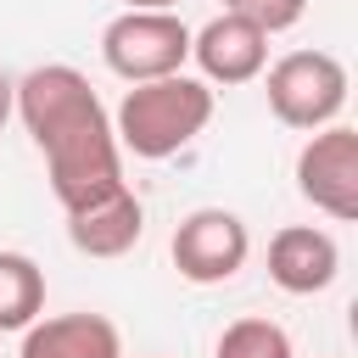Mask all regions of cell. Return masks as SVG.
<instances>
[{"instance_id":"1","label":"cell","mask_w":358,"mask_h":358,"mask_svg":"<svg viewBox=\"0 0 358 358\" xmlns=\"http://www.w3.org/2000/svg\"><path fill=\"white\" fill-rule=\"evenodd\" d=\"M17 117L34 134V145L45 151L50 190L67 213L123 185V151H117L112 117L78 67L45 62V67L22 73L17 78Z\"/></svg>"},{"instance_id":"2","label":"cell","mask_w":358,"mask_h":358,"mask_svg":"<svg viewBox=\"0 0 358 358\" xmlns=\"http://www.w3.org/2000/svg\"><path fill=\"white\" fill-rule=\"evenodd\" d=\"M207 123H213V84H201L190 73H173V78L134 84L117 101L112 134H117V151H134L145 162H162V157L185 151Z\"/></svg>"},{"instance_id":"3","label":"cell","mask_w":358,"mask_h":358,"mask_svg":"<svg viewBox=\"0 0 358 358\" xmlns=\"http://www.w3.org/2000/svg\"><path fill=\"white\" fill-rule=\"evenodd\" d=\"M268 112L285 129H330L347 106V67L330 50H291L268 67Z\"/></svg>"},{"instance_id":"4","label":"cell","mask_w":358,"mask_h":358,"mask_svg":"<svg viewBox=\"0 0 358 358\" xmlns=\"http://www.w3.org/2000/svg\"><path fill=\"white\" fill-rule=\"evenodd\" d=\"M101 56L117 78L129 84H151V78H173L190 62V28L173 11H123L106 22L101 34Z\"/></svg>"},{"instance_id":"5","label":"cell","mask_w":358,"mask_h":358,"mask_svg":"<svg viewBox=\"0 0 358 358\" xmlns=\"http://www.w3.org/2000/svg\"><path fill=\"white\" fill-rule=\"evenodd\" d=\"M168 252H173V268L190 285H224V280H235L246 268L252 235H246V224L229 207H196V213L179 218Z\"/></svg>"},{"instance_id":"6","label":"cell","mask_w":358,"mask_h":358,"mask_svg":"<svg viewBox=\"0 0 358 358\" xmlns=\"http://www.w3.org/2000/svg\"><path fill=\"white\" fill-rule=\"evenodd\" d=\"M296 190L319 213L352 224L358 218V129L347 123L313 129V140L296 151Z\"/></svg>"},{"instance_id":"7","label":"cell","mask_w":358,"mask_h":358,"mask_svg":"<svg viewBox=\"0 0 358 358\" xmlns=\"http://www.w3.org/2000/svg\"><path fill=\"white\" fill-rule=\"evenodd\" d=\"M190 56L201 67V84H252L268 67V34L246 11H218L190 34Z\"/></svg>"},{"instance_id":"8","label":"cell","mask_w":358,"mask_h":358,"mask_svg":"<svg viewBox=\"0 0 358 358\" xmlns=\"http://www.w3.org/2000/svg\"><path fill=\"white\" fill-rule=\"evenodd\" d=\"M341 274V246L330 229H313V224H285L274 241H268V280L291 296H313L324 291L330 280Z\"/></svg>"},{"instance_id":"9","label":"cell","mask_w":358,"mask_h":358,"mask_svg":"<svg viewBox=\"0 0 358 358\" xmlns=\"http://www.w3.org/2000/svg\"><path fill=\"white\" fill-rule=\"evenodd\" d=\"M140 235H145V207L129 185H117V190L67 213V241L84 257H123V252H134Z\"/></svg>"},{"instance_id":"10","label":"cell","mask_w":358,"mask_h":358,"mask_svg":"<svg viewBox=\"0 0 358 358\" xmlns=\"http://www.w3.org/2000/svg\"><path fill=\"white\" fill-rule=\"evenodd\" d=\"M17 358H123V336L106 313H56L22 330Z\"/></svg>"},{"instance_id":"11","label":"cell","mask_w":358,"mask_h":358,"mask_svg":"<svg viewBox=\"0 0 358 358\" xmlns=\"http://www.w3.org/2000/svg\"><path fill=\"white\" fill-rule=\"evenodd\" d=\"M45 313V274L28 252H0V330H28Z\"/></svg>"},{"instance_id":"12","label":"cell","mask_w":358,"mask_h":358,"mask_svg":"<svg viewBox=\"0 0 358 358\" xmlns=\"http://www.w3.org/2000/svg\"><path fill=\"white\" fill-rule=\"evenodd\" d=\"M218 358H296V352H291L285 324H274V319H235L218 336Z\"/></svg>"},{"instance_id":"13","label":"cell","mask_w":358,"mask_h":358,"mask_svg":"<svg viewBox=\"0 0 358 358\" xmlns=\"http://www.w3.org/2000/svg\"><path fill=\"white\" fill-rule=\"evenodd\" d=\"M224 11H246L263 34H285L291 22H302L308 0H224Z\"/></svg>"},{"instance_id":"14","label":"cell","mask_w":358,"mask_h":358,"mask_svg":"<svg viewBox=\"0 0 358 358\" xmlns=\"http://www.w3.org/2000/svg\"><path fill=\"white\" fill-rule=\"evenodd\" d=\"M11 106H17V84H11V78H0V123L11 117Z\"/></svg>"},{"instance_id":"15","label":"cell","mask_w":358,"mask_h":358,"mask_svg":"<svg viewBox=\"0 0 358 358\" xmlns=\"http://www.w3.org/2000/svg\"><path fill=\"white\" fill-rule=\"evenodd\" d=\"M179 0H129V11H173Z\"/></svg>"}]
</instances>
